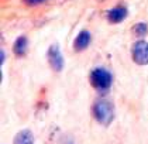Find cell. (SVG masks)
<instances>
[{
	"mask_svg": "<svg viewBox=\"0 0 148 144\" xmlns=\"http://www.w3.org/2000/svg\"><path fill=\"white\" fill-rule=\"evenodd\" d=\"M93 116L102 126H110L114 120V109L112 103L106 100H97L93 105Z\"/></svg>",
	"mask_w": 148,
	"mask_h": 144,
	"instance_id": "6da1fadb",
	"label": "cell"
},
{
	"mask_svg": "<svg viewBox=\"0 0 148 144\" xmlns=\"http://www.w3.org/2000/svg\"><path fill=\"white\" fill-rule=\"evenodd\" d=\"M90 83L96 90L103 92V90H107V89L112 86L113 76L104 68H95L90 72Z\"/></svg>",
	"mask_w": 148,
	"mask_h": 144,
	"instance_id": "7a4b0ae2",
	"label": "cell"
},
{
	"mask_svg": "<svg viewBox=\"0 0 148 144\" xmlns=\"http://www.w3.org/2000/svg\"><path fill=\"white\" fill-rule=\"evenodd\" d=\"M48 62H49V65L51 68L54 69V71H57V72H61L62 69H64V55H62V52H61V48H59V45L57 44H52L49 48H48Z\"/></svg>",
	"mask_w": 148,
	"mask_h": 144,
	"instance_id": "3957f363",
	"label": "cell"
},
{
	"mask_svg": "<svg viewBox=\"0 0 148 144\" xmlns=\"http://www.w3.org/2000/svg\"><path fill=\"white\" fill-rule=\"evenodd\" d=\"M133 61L137 65H148V43L137 41L133 45Z\"/></svg>",
	"mask_w": 148,
	"mask_h": 144,
	"instance_id": "277c9868",
	"label": "cell"
},
{
	"mask_svg": "<svg viewBox=\"0 0 148 144\" xmlns=\"http://www.w3.org/2000/svg\"><path fill=\"white\" fill-rule=\"evenodd\" d=\"M90 33L89 31H86V30H83V31H80L78 34V37L75 38V41H73V48H75V51H83V50H86L89 44H90Z\"/></svg>",
	"mask_w": 148,
	"mask_h": 144,
	"instance_id": "5b68a950",
	"label": "cell"
},
{
	"mask_svg": "<svg viewBox=\"0 0 148 144\" xmlns=\"http://www.w3.org/2000/svg\"><path fill=\"white\" fill-rule=\"evenodd\" d=\"M125 17H127V10H125L124 7H121V6L112 9V10L109 11V14H107L109 21L114 23V24H116V23H121Z\"/></svg>",
	"mask_w": 148,
	"mask_h": 144,
	"instance_id": "8992f818",
	"label": "cell"
},
{
	"mask_svg": "<svg viewBox=\"0 0 148 144\" xmlns=\"http://www.w3.org/2000/svg\"><path fill=\"white\" fill-rule=\"evenodd\" d=\"M13 144H34V134L31 130H21L16 134Z\"/></svg>",
	"mask_w": 148,
	"mask_h": 144,
	"instance_id": "52a82bcc",
	"label": "cell"
},
{
	"mask_svg": "<svg viewBox=\"0 0 148 144\" xmlns=\"http://www.w3.org/2000/svg\"><path fill=\"white\" fill-rule=\"evenodd\" d=\"M27 47H28V40H27V37L21 35V37H18L16 40L14 47H13V51H14V54L17 56H23L27 52Z\"/></svg>",
	"mask_w": 148,
	"mask_h": 144,
	"instance_id": "ba28073f",
	"label": "cell"
},
{
	"mask_svg": "<svg viewBox=\"0 0 148 144\" xmlns=\"http://www.w3.org/2000/svg\"><path fill=\"white\" fill-rule=\"evenodd\" d=\"M133 31L136 33V35L143 37V35H145V34L148 33V25L145 24V23H138L136 27L133 28Z\"/></svg>",
	"mask_w": 148,
	"mask_h": 144,
	"instance_id": "9c48e42d",
	"label": "cell"
},
{
	"mask_svg": "<svg viewBox=\"0 0 148 144\" xmlns=\"http://www.w3.org/2000/svg\"><path fill=\"white\" fill-rule=\"evenodd\" d=\"M42 1H45V0H24V3L28 4V6H35V4L42 3Z\"/></svg>",
	"mask_w": 148,
	"mask_h": 144,
	"instance_id": "30bf717a",
	"label": "cell"
},
{
	"mask_svg": "<svg viewBox=\"0 0 148 144\" xmlns=\"http://www.w3.org/2000/svg\"><path fill=\"white\" fill-rule=\"evenodd\" d=\"M6 56V54H4V51H0V64H4V58Z\"/></svg>",
	"mask_w": 148,
	"mask_h": 144,
	"instance_id": "8fae6325",
	"label": "cell"
}]
</instances>
